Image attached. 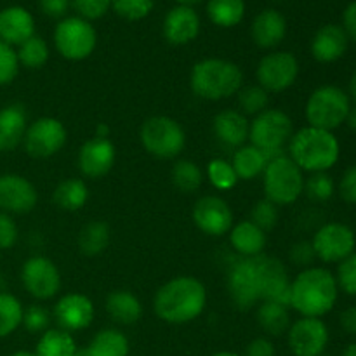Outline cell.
I'll return each mask as SVG.
<instances>
[{"mask_svg": "<svg viewBox=\"0 0 356 356\" xmlns=\"http://www.w3.org/2000/svg\"><path fill=\"white\" fill-rule=\"evenodd\" d=\"M207 306V291L198 278L181 275L156 291L153 299L155 315L170 325H184L197 320Z\"/></svg>", "mask_w": 356, "mask_h": 356, "instance_id": "obj_1", "label": "cell"}, {"mask_svg": "<svg viewBox=\"0 0 356 356\" xmlns=\"http://www.w3.org/2000/svg\"><path fill=\"white\" fill-rule=\"evenodd\" d=\"M339 296L336 275L327 268L301 270L291 282L289 308L306 318H322L334 309Z\"/></svg>", "mask_w": 356, "mask_h": 356, "instance_id": "obj_2", "label": "cell"}, {"mask_svg": "<svg viewBox=\"0 0 356 356\" xmlns=\"http://www.w3.org/2000/svg\"><path fill=\"white\" fill-rule=\"evenodd\" d=\"M287 155L302 172H327L339 160L341 145L334 132L306 125L292 134Z\"/></svg>", "mask_w": 356, "mask_h": 356, "instance_id": "obj_3", "label": "cell"}, {"mask_svg": "<svg viewBox=\"0 0 356 356\" xmlns=\"http://www.w3.org/2000/svg\"><path fill=\"white\" fill-rule=\"evenodd\" d=\"M190 87L200 99H228L236 96L243 87V72L236 63L228 59L205 58L191 68Z\"/></svg>", "mask_w": 356, "mask_h": 356, "instance_id": "obj_4", "label": "cell"}, {"mask_svg": "<svg viewBox=\"0 0 356 356\" xmlns=\"http://www.w3.org/2000/svg\"><path fill=\"white\" fill-rule=\"evenodd\" d=\"M263 190L277 207L292 205L305 191V174L289 159L287 153L271 156L263 172Z\"/></svg>", "mask_w": 356, "mask_h": 356, "instance_id": "obj_5", "label": "cell"}, {"mask_svg": "<svg viewBox=\"0 0 356 356\" xmlns=\"http://www.w3.org/2000/svg\"><path fill=\"white\" fill-rule=\"evenodd\" d=\"M350 110L351 99L346 90L337 86H322L309 94L305 113L309 127L334 132L346 124Z\"/></svg>", "mask_w": 356, "mask_h": 356, "instance_id": "obj_6", "label": "cell"}, {"mask_svg": "<svg viewBox=\"0 0 356 356\" xmlns=\"http://www.w3.org/2000/svg\"><path fill=\"white\" fill-rule=\"evenodd\" d=\"M292 134H294V124L289 113L280 108H266L250 122L249 141L271 159L284 153Z\"/></svg>", "mask_w": 356, "mask_h": 356, "instance_id": "obj_7", "label": "cell"}, {"mask_svg": "<svg viewBox=\"0 0 356 356\" xmlns=\"http://www.w3.org/2000/svg\"><path fill=\"white\" fill-rule=\"evenodd\" d=\"M141 145L152 156L172 160L183 153L186 146V132L181 124L165 115L146 118L139 131Z\"/></svg>", "mask_w": 356, "mask_h": 356, "instance_id": "obj_8", "label": "cell"}, {"mask_svg": "<svg viewBox=\"0 0 356 356\" xmlns=\"http://www.w3.org/2000/svg\"><path fill=\"white\" fill-rule=\"evenodd\" d=\"M52 40L61 58L68 61H83L96 51L97 31L94 24L83 17L66 16L56 24Z\"/></svg>", "mask_w": 356, "mask_h": 356, "instance_id": "obj_9", "label": "cell"}, {"mask_svg": "<svg viewBox=\"0 0 356 356\" xmlns=\"http://www.w3.org/2000/svg\"><path fill=\"white\" fill-rule=\"evenodd\" d=\"M299 76V61L289 51H271L259 59L256 68L257 86L268 94L291 89Z\"/></svg>", "mask_w": 356, "mask_h": 356, "instance_id": "obj_10", "label": "cell"}, {"mask_svg": "<svg viewBox=\"0 0 356 356\" xmlns=\"http://www.w3.org/2000/svg\"><path fill=\"white\" fill-rule=\"evenodd\" d=\"M68 139L65 124L54 117H42L28 124L23 148L33 159H51L63 149Z\"/></svg>", "mask_w": 356, "mask_h": 356, "instance_id": "obj_11", "label": "cell"}, {"mask_svg": "<svg viewBox=\"0 0 356 356\" xmlns=\"http://www.w3.org/2000/svg\"><path fill=\"white\" fill-rule=\"evenodd\" d=\"M316 259L322 263H341L356 249V235L344 222H325L315 232L312 238Z\"/></svg>", "mask_w": 356, "mask_h": 356, "instance_id": "obj_12", "label": "cell"}, {"mask_svg": "<svg viewBox=\"0 0 356 356\" xmlns=\"http://www.w3.org/2000/svg\"><path fill=\"white\" fill-rule=\"evenodd\" d=\"M21 284L37 301H49L61 291V273L52 259L31 256L21 266Z\"/></svg>", "mask_w": 356, "mask_h": 356, "instance_id": "obj_13", "label": "cell"}, {"mask_svg": "<svg viewBox=\"0 0 356 356\" xmlns=\"http://www.w3.org/2000/svg\"><path fill=\"white\" fill-rule=\"evenodd\" d=\"M226 287H228V296L235 308L247 312L259 305L261 299L259 291H257L254 257H238L229 264Z\"/></svg>", "mask_w": 356, "mask_h": 356, "instance_id": "obj_14", "label": "cell"}, {"mask_svg": "<svg viewBox=\"0 0 356 356\" xmlns=\"http://www.w3.org/2000/svg\"><path fill=\"white\" fill-rule=\"evenodd\" d=\"M195 226L207 236H225L235 225L233 211L225 198L218 195H205L200 197L191 211Z\"/></svg>", "mask_w": 356, "mask_h": 356, "instance_id": "obj_15", "label": "cell"}, {"mask_svg": "<svg viewBox=\"0 0 356 356\" xmlns=\"http://www.w3.org/2000/svg\"><path fill=\"white\" fill-rule=\"evenodd\" d=\"M329 327L322 318H306L291 323L287 330V343L294 356H320L329 346Z\"/></svg>", "mask_w": 356, "mask_h": 356, "instance_id": "obj_16", "label": "cell"}, {"mask_svg": "<svg viewBox=\"0 0 356 356\" xmlns=\"http://www.w3.org/2000/svg\"><path fill=\"white\" fill-rule=\"evenodd\" d=\"M256 266L257 291H259L261 301H278L289 306V291H291V280L285 264L278 257L261 256L254 257Z\"/></svg>", "mask_w": 356, "mask_h": 356, "instance_id": "obj_17", "label": "cell"}, {"mask_svg": "<svg viewBox=\"0 0 356 356\" xmlns=\"http://www.w3.org/2000/svg\"><path fill=\"white\" fill-rule=\"evenodd\" d=\"M38 204V191L30 179L21 174H0V212L10 216L28 214Z\"/></svg>", "mask_w": 356, "mask_h": 356, "instance_id": "obj_18", "label": "cell"}, {"mask_svg": "<svg viewBox=\"0 0 356 356\" xmlns=\"http://www.w3.org/2000/svg\"><path fill=\"white\" fill-rule=\"evenodd\" d=\"M96 315L94 302L80 292H70L58 299L54 305V320L58 329L65 332H80L90 327Z\"/></svg>", "mask_w": 356, "mask_h": 356, "instance_id": "obj_19", "label": "cell"}, {"mask_svg": "<svg viewBox=\"0 0 356 356\" xmlns=\"http://www.w3.org/2000/svg\"><path fill=\"white\" fill-rule=\"evenodd\" d=\"M117 149L110 138H90L80 146L76 165L79 170L89 179H101L113 169Z\"/></svg>", "mask_w": 356, "mask_h": 356, "instance_id": "obj_20", "label": "cell"}, {"mask_svg": "<svg viewBox=\"0 0 356 356\" xmlns=\"http://www.w3.org/2000/svg\"><path fill=\"white\" fill-rule=\"evenodd\" d=\"M162 33L169 44L186 45L200 33V16L193 7L176 6L165 14Z\"/></svg>", "mask_w": 356, "mask_h": 356, "instance_id": "obj_21", "label": "cell"}, {"mask_svg": "<svg viewBox=\"0 0 356 356\" xmlns=\"http://www.w3.org/2000/svg\"><path fill=\"white\" fill-rule=\"evenodd\" d=\"M250 122L242 111L238 110H222L212 120V132L216 139L226 148L236 149L247 145L249 141Z\"/></svg>", "mask_w": 356, "mask_h": 356, "instance_id": "obj_22", "label": "cell"}, {"mask_svg": "<svg viewBox=\"0 0 356 356\" xmlns=\"http://www.w3.org/2000/svg\"><path fill=\"white\" fill-rule=\"evenodd\" d=\"M254 44L264 51H273L284 42L287 35V19L277 9H264L254 17L250 24Z\"/></svg>", "mask_w": 356, "mask_h": 356, "instance_id": "obj_23", "label": "cell"}, {"mask_svg": "<svg viewBox=\"0 0 356 356\" xmlns=\"http://www.w3.org/2000/svg\"><path fill=\"white\" fill-rule=\"evenodd\" d=\"M35 35V17L21 6H9L0 10V40L10 47H19Z\"/></svg>", "mask_w": 356, "mask_h": 356, "instance_id": "obj_24", "label": "cell"}, {"mask_svg": "<svg viewBox=\"0 0 356 356\" xmlns=\"http://www.w3.org/2000/svg\"><path fill=\"white\" fill-rule=\"evenodd\" d=\"M348 45H350V38L341 24H325L313 35L309 49L316 61L329 65L346 54Z\"/></svg>", "mask_w": 356, "mask_h": 356, "instance_id": "obj_25", "label": "cell"}, {"mask_svg": "<svg viewBox=\"0 0 356 356\" xmlns=\"http://www.w3.org/2000/svg\"><path fill=\"white\" fill-rule=\"evenodd\" d=\"M229 245L240 257H257L264 254L268 236L259 226L254 225L250 219H243L233 225L228 233Z\"/></svg>", "mask_w": 356, "mask_h": 356, "instance_id": "obj_26", "label": "cell"}, {"mask_svg": "<svg viewBox=\"0 0 356 356\" xmlns=\"http://www.w3.org/2000/svg\"><path fill=\"white\" fill-rule=\"evenodd\" d=\"M28 129V117L21 104H7L0 108V153H7L23 145Z\"/></svg>", "mask_w": 356, "mask_h": 356, "instance_id": "obj_27", "label": "cell"}, {"mask_svg": "<svg viewBox=\"0 0 356 356\" xmlns=\"http://www.w3.org/2000/svg\"><path fill=\"white\" fill-rule=\"evenodd\" d=\"M104 309L111 320L120 325H134L143 316V305L136 294L131 291L118 289L108 294L104 301Z\"/></svg>", "mask_w": 356, "mask_h": 356, "instance_id": "obj_28", "label": "cell"}, {"mask_svg": "<svg viewBox=\"0 0 356 356\" xmlns=\"http://www.w3.org/2000/svg\"><path fill=\"white\" fill-rule=\"evenodd\" d=\"M256 322L266 336L280 337L291 327V308L278 301H261L256 306Z\"/></svg>", "mask_w": 356, "mask_h": 356, "instance_id": "obj_29", "label": "cell"}, {"mask_svg": "<svg viewBox=\"0 0 356 356\" xmlns=\"http://www.w3.org/2000/svg\"><path fill=\"white\" fill-rule=\"evenodd\" d=\"M268 162H270V156L249 143L235 149L232 165L240 181H254L263 176Z\"/></svg>", "mask_w": 356, "mask_h": 356, "instance_id": "obj_30", "label": "cell"}, {"mask_svg": "<svg viewBox=\"0 0 356 356\" xmlns=\"http://www.w3.org/2000/svg\"><path fill=\"white\" fill-rule=\"evenodd\" d=\"M89 200V188L80 177H68L56 186L52 193V202L56 207L66 212L80 211Z\"/></svg>", "mask_w": 356, "mask_h": 356, "instance_id": "obj_31", "label": "cell"}, {"mask_svg": "<svg viewBox=\"0 0 356 356\" xmlns=\"http://www.w3.org/2000/svg\"><path fill=\"white\" fill-rule=\"evenodd\" d=\"M111 240V229L110 226L104 221H90L80 229L79 238V249L83 256H99L106 250V247L110 245Z\"/></svg>", "mask_w": 356, "mask_h": 356, "instance_id": "obj_32", "label": "cell"}, {"mask_svg": "<svg viewBox=\"0 0 356 356\" xmlns=\"http://www.w3.org/2000/svg\"><path fill=\"white\" fill-rule=\"evenodd\" d=\"M245 0H209L207 16L219 28L238 26L245 17Z\"/></svg>", "mask_w": 356, "mask_h": 356, "instance_id": "obj_33", "label": "cell"}, {"mask_svg": "<svg viewBox=\"0 0 356 356\" xmlns=\"http://www.w3.org/2000/svg\"><path fill=\"white\" fill-rule=\"evenodd\" d=\"M129 339L122 330L103 329L87 346L90 356H129Z\"/></svg>", "mask_w": 356, "mask_h": 356, "instance_id": "obj_34", "label": "cell"}, {"mask_svg": "<svg viewBox=\"0 0 356 356\" xmlns=\"http://www.w3.org/2000/svg\"><path fill=\"white\" fill-rule=\"evenodd\" d=\"M76 343L70 332L61 329H49L38 339L35 346L37 356H73L76 353Z\"/></svg>", "mask_w": 356, "mask_h": 356, "instance_id": "obj_35", "label": "cell"}, {"mask_svg": "<svg viewBox=\"0 0 356 356\" xmlns=\"http://www.w3.org/2000/svg\"><path fill=\"white\" fill-rule=\"evenodd\" d=\"M170 179L176 190L181 193H195L200 190L202 183H204V172H202L200 165L193 160H177L170 170Z\"/></svg>", "mask_w": 356, "mask_h": 356, "instance_id": "obj_36", "label": "cell"}, {"mask_svg": "<svg viewBox=\"0 0 356 356\" xmlns=\"http://www.w3.org/2000/svg\"><path fill=\"white\" fill-rule=\"evenodd\" d=\"M24 308L19 299L9 292H0V339L9 337L23 323Z\"/></svg>", "mask_w": 356, "mask_h": 356, "instance_id": "obj_37", "label": "cell"}, {"mask_svg": "<svg viewBox=\"0 0 356 356\" xmlns=\"http://www.w3.org/2000/svg\"><path fill=\"white\" fill-rule=\"evenodd\" d=\"M16 54L19 66H24L28 70H38L49 61L51 51H49V44L44 38L33 35L26 42H23L19 47H16Z\"/></svg>", "mask_w": 356, "mask_h": 356, "instance_id": "obj_38", "label": "cell"}, {"mask_svg": "<svg viewBox=\"0 0 356 356\" xmlns=\"http://www.w3.org/2000/svg\"><path fill=\"white\" fill-rule=\"evenodd\" d=\"M236 97H238V111H242L245 117H256L270 104V94L257 83L242 87L236 92Z\"/></svg>", "mask_w": 356, "mask_h": 356, "instance_id": "obj_39", "label": "cell"}, {"mask_svg": "<svg viewBox=\"0 0 356 356\" xmlns=\"http://www.w3.org/2000/svg\"><path fill=\"white\" fill-rule=\"evenodd\" d=\"M207 179L218 191H229L238 184V176L232 162L225 159H212L207 163Z\"/></svg>", "mask_w": 356, "mask_h": 356, "instance_id": "obj_40", "label": "cell"}, {"mask_svg": "<svg viewBox=\"0 0 356 356\" xmlns=\"http://www.w3.org/2000/svg\"><path fill=\"white\" fill-rule=\"evenodd\" d=\"M302 193L313 202H327L336 193V183L327 172H315L305 177V191Z\"/></svg>", "mask_w": 356, "mask_h": 356, "instance_id": "obj_41", "label": "cell"}, {"mask_svg": "<svg viewBox=\"0 0 356 356\" xmlns=\"http://www.w3.org/2000/svg\"><path fill=\"white\" fill-rule=\"evenodd\" d=\"M111 9L125 21H141L153 10V0H111Z\"/></svg>", "mask_w": 356, "mask_h": 356, "instance_id": "obj_42", "label": "cell"}, {"mask_svg": "<svg viewBox=\"0 0 356 356\" xmlns=\"http://www.w3.org/2000/svg\"><path fill=\"white\" fill-rule=\"evenodd\" d=\"M250 221L259 226L264 233L271 232L278 225V207L268 198L257 200L250 211Z\"/></svg>", "mask_w": 356, "mask_h": 356, "instance_id": "obj_43", "label": "cell"}, {"mask_svg": "<svg viewBox=\"0 0 356 356\" xmlns=\"http://www.w3.org/2000/svg\"><path fill=\"white\" fill-rule=\"evenodd\" d=\"M19 68L16 49L0 40V87L13 83L19 73Z\"/></svg>", "mask_w": 356, "mask_h": 356, "instance_id": "obj_44", "label": "cell"}, {"mask_svg": "<svg viewBox=\"0 0 356 356\" xmlns=\"http://www.w3.org/2000/svg\"><path fill=\"white\" fill-rule=\"evenodd\" d=\"M21 325L28 330L30 334H44L45 330H49L51 325V315H49L47 309L40 305H31L28 308H24L23 313V323Z\"/></svg>", "mask_w": 356, "mask_h": 356, "instance_id": "obj_45", "label": "cell"}, {"mask_svg": "<svg viewBox=\"0 0 356 356\" xmlns=\"http://www.w3.org/2000/svg\"><path fill=\"white\" fill-rule=\"evenodd\" d=\"M337 287L348 296H356V252L341 261L337 266Z\"/></svg>", "mask_w": 356, "mask_h": 356, "instance_id": "obj_46", "label": "cell"}, {"mask_svg": "<svg viewBox=\"0 0 356 356\" xmlns=\"http://www.w3.org/2000/svg\"><path fill=\"white\" fill-rule=\"evenodd\" d=\"M72 7L83 19L96 21L111 9V0H72Z\"/></svg>", "mask_w": 356, "mask_h": 356, "instance_id": "obj_47", "label": "cell"}, {"mask_svg": "<svg viewBox=\"0 0 356 356\" xmlns=\"http://www.w3.org/2000/svg\"><path fill=\"white\" fill-rule=\"evenodd\" d=\"M19 238V228L7 212H0V250L13 249Z\"/></svg>", "mask_w": 356, "mask_h": 356, "instance_id": "obj_48", "label": "cell"}, {"mask_svg": "<svg viewBox=\"0 0 356 356\" xmlns=\"http://www.w3.org/2000/svg\"><path fill=\"white\" fill-rule=\"evenodd\" d=\"M289 259H291V263L294 264V266L302 268V270L312 268L313 263L316 261L312 242H306V240L296 242L294 245L291 247V250H289Z\"/></svg>", "mask_w": 356, "mask_h": 356, "instance_id": "obj_49", "label": "cell"}, {"mask_svg": "<svg viewBox=\"0 0 356 356\" xmlns=\"http://www.w3.org/2000/svg\"><path fill=\"white\" fill-rule=\"evenodd\" d=\"M337 190H339L341 198H343L346 204L356 205V165H351L350 169L344 170V174L341 176Z\"/></svg>", "mask_w": 356, "mask_h": 356, "instance_id": "obj_50", "label": "cell"}, {"mask_svg": "<svg viewBox=\"0 0 356 356\" xmlns=\"http://www.w3.org/2000/svg\"><path fill=\"white\" fill-rule=\"evenodd\" d=\"M42 13L52 19H63L72 7V0H38Z\"/></svg>", "mask_w": 356, "mask_h": 356, "instance_id": "obj_51", "label": "cell"}, {"mask_svg": "<svg viewBox=\"0 0 356 356\" xmlns=\"http://www.w3.org/2000/svg\"><path fill=\"white\" fill-rule=\"evenodd\" d=\"M242 356H277V348L268 337H256L247 344Z\"/></svg>", "mask_w": 356, "mask_h": 356, "instance_id": "obj_52", "label": "cell"}, {"mask_svg": "<svg viewBox=\"0 0 356 356\" xmlns=\"http://www.w3.org/2000/svg\"><path fill=\"white\" fill-rule=\"evenodd\" d=\"M343 28L348 38L356 44V0L344 9L343 13Z\"/></svg>", "mask_w": 356, "mask_h": 356, "instance_id": "obj_53", "label": "cell"}, {"mask_svg": "<svg viewBox=\"0 0 356 356\" xmlns=\"http://www.w3.org/2000/svg\"><path fill=\"white\" fill-rule=\"evenodd\" d=\"M341 329L350 336H356V306L346 308L339 316Z\"/></svg>", "mask_w": 356, "mask_h": 356, "instance_id": "obj_54", "label": "cell"}, {"mask_svg": "<svg viewBox=\"0 0 356 356\" xmlns=\"http://www.w3.org/2000/svg\"><path fill=\"white\" fill-rule=\"evenodd\" d=\"M348 96H350V99H353L356 103V70L353 75H351L350 83H348Z\"/></svg>", "mask_w": 356, "mask_h": 356, "instance_id": "obj_55", "label": "cell"}, {"mask_svg": "<svg viewBox=\"0 0 356 356\" xmlns=\"http://www.w3.org/2000/svg\"><path fill=\"white\" fill-rule=\"evenodd\" d=\"M96 138H110V127L106 124H97L96 127Z\"/></svg>", "mask_w": 356, "mask_h": 356, "instance_id": "obj_56", "label": "cell"}, {"mask_svg": "<svg viewBox=\"0 0 356 356\" xmlns=\"http://www.w3.org/2000/svg\"><path fill=\"white\" fill-rule=\"evenodd\" d=\"M346 124L351 131L356 132V106H351L350 115H348V118H346Z\"/></svg>", "mask_w": 356, "mask_h": 356, "instance_id": "obj_57", "label": "cell"}, {"mask_svg": "<svg viewBox=\"0 0 356 356\" xmlns=\"http://www.w3.org/2000/svg\"><path fill=\"white\" fill-rule=\"evenodd\" d=\"M341 356H356V343L348 344V346L344 348L343 355H341Z\"/></svg>", "mask_w": 356, "mask_h": 356, "instance_id": "obj_58", "label": "cell"}, {"mask_svg": "<svg viewBox=\"0 0 356 356\" xmlns=\"http://www.w3.org/2000/svg\"><path fill=\"white\" fill-rule=\"evenodd\" d=\"M177 6H188V7H193L195 3H200L204 0H176Z\"/></svg>", "mask_w": 356, "mask_h": 356, "instance_id": "obj_59", "label": "cell"}, {"mask_svg": "<svg viewBox=\"0 0 356 356\" xmlns=\"http://www.w3.org/2000/svg\"><path fill=\"white\" fill-rule=\"evenodd\" d=\"M211 356H240V355L232 353V351H218V353H214V355H211Z\"/></svg>", "mask_w": 356, "mask_h": 356, "instance_id": "obj_60", "label": "cell"}, {"mask_svg": "<svg viewBox=\"0 0 356 356\" xmlns=\"http://www.w3.org/2000/svg\"><path fill=\"white\" fill-rule=\"evenodd\" d=\"M73 356H90L89 351H87V348H80V350H76V353Z\"/></svg>", "mask_w": 356, "mask_h": 356, "instance_id": "obj_61", "label": "cell"}, {"mask_svg": "<svg viewBox=\"0 0 356 356\" xmlns=\"http://www.w3.org/2000/svg\"><path fill=\"white\" fill-rule=\"evenodd\" d=\"M10 356H37V355L30 353V351H16V353H13Z\"/></svg>", "mask_w": 356, "mask_h": 356, "instance_id": "obj_62", "label": "cell"}, {"mask_svg": "<svg viewBox=\"0 0 356 356\" xmlns=\"http://www.w3.org/2000/svg\"><path fill=\"white\" fill-rule=\"evenodd\" d=\"M320 356H332V355H327V353H323V355H320Z\"/></svg>", "mask_w": 356, "mask_h": 356, "instance_id": "obj_63", "label": "cell"}, {"mask_svg": "<svg viewBox=\"0 0 356 356\" xmlns=\"http://www.w3.org/2000/svg\"><path fill=\"white\" fill-rule=\"evenodd\" d=\"M275 2H280V0H275Z\"/></svg>", "mask_w": 356, "mask_h": 356, "instance_id": "obj_64", "label": "cell"}]
</instances>
